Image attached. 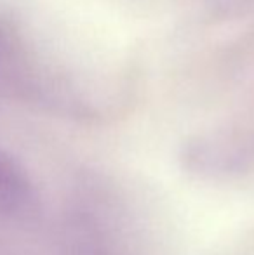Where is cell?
I'll use <instances>...</instances> for the list:
<instances>
[{"instance_id": "obj_1", "label": "cell", "mask_w": 254, "mask_h": 255, "mask_svg": "<svg viewBox=\"0 0 254 255\" xmlns=\"http://www.w3.org/2000/svg\"><path fill=\"white\" fill-rule=\"evenodd\" d=\"M181 163L204 179H227L254 167V144L234 135H202L185 142Z\"/></svg>"}, {"instance_id": "obj_2", "label": "cell", "mask_w": 254, "mask_h": 255, "mask_svg": "<svg viewBox=\"0 0 254 255\" xmlns=\"http://www.w3.org/2000/svg\"><path fill=\"white\" fill-rule=\"evenodd\" d=\"M35 193L28 175L16 160L0 149V208L23 212L33 203Z\"/></svg>"}]
</instances>
